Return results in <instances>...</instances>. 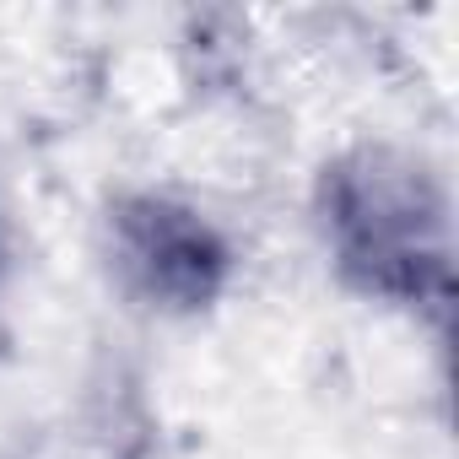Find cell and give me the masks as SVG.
I'll return each mask as SVG.
<instances>
[{"instance_id":"cell-3","label":"cell","mask_w":459,"mask_h":459,"mask_svg":"<svg viewBox=\"0 0 459 459\" xmlns=\"http://www.w3.org/2000/svg\"><path fill=\"white\" fill-rule=\"evenodd\" d=\"M0 255H6V249H0Z\"/></svg>"},{"instance_id":"cell-2","label":"cell","mask_w":459,"mask_h":459,"mask_svg":"<svg viewBox=\"0 0 459 459\" xmlns=\"http://www.w3.org/2000/svg\"><path fill=\"white\" fill-rule=\"evenodd\" d=\"M108 271L130 303L162 319H195L233 281V244L200 205L130 189L108 205Z\"/></svg>"},{"instance_id":"cell-1","label":"cell","mask_w":459,"mask_h":459,"mask_svg":"<svg viewBox=\"0 0 459 459\" xmlns=\"http://www.w3.org/2000/svg\"><path fill=\"white\" fill-rule=\"evenodd\" d=\"M314 221L346 292L437 319L448 314L454 211L432 162L389 141H362L319 168Z\"/></svg>"}]
</instances>
